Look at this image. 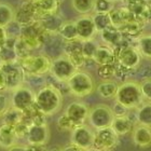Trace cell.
<instances>
[{
	"instance_id": "6da1fadb",
	"label": "cell",
	"mask_w": 151,
	"mask_h": 151,
	"mask_svg": "<svg viewBox=\"0 0 151 151\" xmlns=\"http://www.w3.org/2000/svg\"><path fill=\"white\" fill-rule=\"evenodd\" d=\"M64 96L54 85L45 83L38 88L35 95V105L38 111L45 116H52L62 109Z\"/></svg>"
},
{
	"instance_id": "7a4b0ae2",
	"label": "cell",
	"mask_w": 151,
	"mask_h": 151,
	"mask_svg": "<svg viewBox=\"0 0 151 151\" xmlns=\"http://www.w3.org/2000/svg\"><path fill=\"white\" fill-rule=\"evenodd\" d=\"M114 101L123 105L127 110H135L145 101L139 83L136 81H124L119 84Z\"/></svg>"
},
{
	"instance_id": "3957f363",
	"label": "cell",
	"mask_w": 151,
	"mask_h": 151,
	"mask_svg": "<svg viewBox=\"0 0 151 151\" xmlns=\"http://www.w3.org/2000/svg\"><path fill=\"white\" fill-rule=\"evenodd\" d=\"M66 83L70 94L78 98L86 97L95 90V83L92 76L81 69L77 70Z\"/></svg>"
},
{
	"instance_id": "277c9868",
	"label": "cell",
	"mask_w": 151,
	"mask_h": 151,
	"mask_svg": "<svg viewBox=\"0 0 151 151\" xmlns=\"http://www.w3.org/2000/svg\"><path fill=\"white\" fill-rule=\"evenodd\" d=\"M51 58L45 54H30L19 60V65L23 73L27 75L45 76L50 73Z\"/></svg>"
},
{
	"instance_id": "5b68a950",
	"label": "cell",
	"mask_w": 151,
	"mask_h": 151,
	"mask_svg": "<svg viewBox=\"0 0 151 151\" xmlns=\"http://www.w3.org/2000/svg\"><path fill=\"white\" fill-rule=\"evenodd\" d=\"M113 51L116 53V62L124 69H135L140 65L142 57L135 45L120 44L119 47H114Z\"/></svg>"
},
{
	"instance_id": "8992f818",
	"label": "cell",
	"mask_w": 151,
	"mask_h": 151,
	"mask_svg": "<svg viewBox=\"0 0 151 151\" xmlns=\"http://www.w3.org/2000/svg\"><path fill=\"white\" fill-rule=\"evenodd\" d=\"M36 91L26 84H23L12 91L10 97V106L21 112H26L35 106Z\"/></svg>"
},
{
	"instance_id": "52a82bcc",
	"label": "cell",
	"mask_w": 151,
	"mask_h": 151,
	"mask_svg": "<svg viewBox=\"0 0 151 151\" xmlns=\"http://www.w3.org/2000/svg\"><path fill=\"white\" fill-rule=\"evenodd\" d=\"M114 118L111 107L105 104H97L90 108L88 116V123L94 131L106 127H110Z\"/></svg>"
},
{
	"instance_id": "ba28073f",
	"label": "cell",
	"mask_w": 151,
	"mask_h": 151,
	"mask_svg": "<svg viewBox=\"0 0 151 151\" xmlns=\"http://www.w3.org/2000/svg\"><path fill=\"white\" fill-rule=\"evenodd\" d=\"M77 70L79 69L73 65V62L66 55L62 54L51 60V68L49 73L56 81L66 83Z\"/></svg>"
},
{
	"instance_id": "9c48e42d",
	"label": "cell",
	"mask_w": 151,
	"mask_h": 151,
	"mask_svg": "<svg viewBox=\"0 0 151 151\" xmlns=\"http://www.w3.org/2000/svg\"><path fill=\"white\" fill-rule=\"evenodd\" d=\"M94 138L95 131L88 124L75 126L70 132V144L84 151L93 148Z\"/></svg>"
},
{
	"instance_id": "30bf717a",
	"label": "cell",
	"mask_w": 151,
	"mask_h": 151,
	"mask_svg": "<svg viewBox=\"0 0 151 151\" xmlns=\"http://www.w3.org/2000/svg\"><path fill=\"white\" fill-rule=\"evenodd\" d=\"M0 70L4 76L6 90L12 92L24 84V73L19 63H3Z\"/></svg>"
},
{
	"instance_id": "8fae6325",
	"label": "cell",
	"mask_w": 151,
	"mask_h": 151,
	"mask_svg": "<svg viewBox=\"0 0 151 151\" xmlns=\"http://www.w3.org/2000/svg\"><path fill=\"white\" fill-rule=\"evenodd\" d=\"M119 142V136L113 132L111 127H106L95 131L93 148L101 151H111Z\"/></svg>"
},
{
	"instance_id": "7c38bea8",
	"label": "cell",
	"mask_w": 151,
	"mask_h": 151,
	"mask_svg": "<svg viewBox=\"0 0 151 151\" xmlns=\"http://www.w3.org/2000/svg\"><path fill=\"white\" fill-rule=\"evenodd\" d=\"M88 112H90V107L85 103L80 101L69 103L64 111V113L69 118L75 126L85 124V122L88 121Z\"/></svg>"
},
{
	"instance_id": "4fadbf2b",
	"label": "cell",
	"mask_w": 151,
	"mask_h": 151,
	"mask_svg": "<svg viewBox=\"0 0 151 151\" xmlns=\"http://www.w3.org/2000/svg\"><path fill=\"white\" fill-rule=\"evenodd\" d=\"M25 139L27 145L45 146L50 139V129L47 124H30Z\"/></svg>"
},
{
	"instance_id": "5bb4252c",
	"label": "cell",
	"mask_w": 151,
	"mask_h": 151,
	"mask_svg": "<svg viewBox=\"0 0 151 151\" xmlns=\"http://www.w3.org/2000/svg\"><path fill=\"white\" fill-rule=\"evenodd\" d=\"M77 35L80 41H86L95 39L97 32L94 26V22L92 19V15H82L75 21Z\"/></svg>"
},
{
	"instance_id": "9a60e30c",
	"label": "cell",
	"mask_w": 151,
	"mask_h": 151,
	"mask_svg": "<svg viewBox=\"0 0 151 151\" xmlns=\"http://www.w3.org/2000/svg\"><path fill=\"white\" fill-rule=\"evenodd\" d=\"M135 125L136 121L127 113L124 116H114L110 127L112 129L113 132L120 137V136H125L129 133H132Z\"/></svg>"
},
{
	"instance_id": "2e32d148",
	"label": "cell",
	"mask_w": 151,
	"mask_h": 151,
	"mask_svg": "<svg viewBox=\"0 0 151 151\" xmlns=\"http://www.w3.org/2000/svg\"><path fill=\"white\" fill-rule=\"evenodd\" d=\"M95 65L106 66V65H114L116 63V53L112 47L106 44H98L96 52L93 56Z\"/></svg>"
},
{
	"instance_id": "e0dca14e",
	"label": "cell",
	"mask_w": 151,
	"mask_h": 151,
	"mask_svg": "<svg viewBox=\"0 0 151 151\" xmlns=\"http://www.w3.org/2000/svg\"><path fill=\"white\" fill-rule=\"evenodd\" d=\"M40 24L42 30L49 34H57L60 27L64 23L63 19L57 13H51V14H43L39 16L37 19Z\"/></svg>"
},
{
	"instance_id": "ac0fdd59",
	"label": "cell",
	"mask_w": 151,
	"mask_h": 151,
	"mask_svg": "<svg viewBox=\"0 0 151 151\" xmlns=\"http://www.w3.org/2000/svg\"><path fill=\"white\" fill-rule=\"evenodd\" d=\"M109 16H110L111 25L118 29L121 28L123 25H125L126 23L135 19L133 13L131 12V10L127 6H122V8L113 9L109 13Z\"/></svg>"
},
{
	"instance_id": "d6986e66",
	"label": "cell",
	"mask_w": 151,
	"mask_h": 151,
	"mask_svg": "<svg viewBox=\"0 0 151 151\" xmlns=\"http://www.w3.org/2000/svg\"><path fill=\"white\" fill-rule=\"evenodd\" d=\"M132 138L137 147L147 148L151 146V127L136 124L132 131Z\"/></svg>"
},
{
	"instance_id": "ffe728a7",
	"label": "cell",
	"mask_w": 151,
	"mask_h": 151,
	"mask_svg": "<svg viewBox=\"0 0 151 151\" xmlns=\"http://www.w3.org/2000/svg\"><path fill=\"white\" fill-rule=\"evenodd\" d=\"M19 140V139L16 135L14 126L1 123V125H0V147L9 149L13 146L17 145Z\"/></svg>"
},
{
	"instance_id": "44dd1931",
	"label": "cell",
	"mask_w": 151,
	"mask_h": 151,
	"mask_svg": "<svg viewBox=\"0 0 151 151\" xmlns=\"http://www.w3.org/2000/svg\"><path fill=\"white\" fill-rule=\"evenodd\" d=\"M99 35H101V39L104 42V44L112 47V49L119 47L121 42L123 41V39H124V36H123L122 32L113 26H110L107 29L99 32Z\"/></svg>"
},
{
	"instance_id": "7402d4cb",
	"label": "cell",
	"mask_w": 151,
	"mask_h": 151,
	"mask_svg": "<svg viewBox=\"0 0 151 151\" xmlns=\"http://www.w3.org/2000/svg\"><path fill=\"white\" fill-rule=\"evenodd\" d=\"M134 111H135L136 124L151 127V103L144 101Z\"/></svg>"
},
{
	"instance_id": "603a6c76",
	"label": "cell",
	"mask_w": 151,
	"mask_h": 151,
	"mask_svg": "<svg viewBox=\"0 0 151 151\" xmlns=\"http://www.w3.org/2000/svg\"><path fill=\"white\" fill-rule=\"evenodd\" d=\"M118 86H119V84L113 80H103L97 85L96 92L101 98L110 99V98H114V96H116Z\"/></svg>"
},
{
	"instance_id": "cb8c5ba5",
	"label": "cell",
	"mask_w": 151,
	"mask_h": 151,
	"mask_svg": "<svg viewBox=\"0 0 151 151\" xmlns=\"http://www.w3.org/2000/svg\"><path fill=\"white\" fill-rule=\"evenodd\" d=\"M57 35H58V37H60L64 42L77 40V39H78V35H77L75 21L64 22L63 24H62V26L60 27V29H58Z\"/></svg>"
},
{
	"instance_id": "d4e9b609",
	"label": "cell",
	"mask_w": 151,
	"mask_h": 151,
	"mask_svg": "<svg viewBox=\"0 0 151 151\" xmlns=\"http://www.w3.org/2000/svg\"><path fill=\"white\" fill-rule=\"evenodd\" d=\"M136 47L142 57L151 60V34H142L136 39Z\"/></svg>"
},
{
	"instance_id": "484cf974",
	"label": "cell",
	"mask_w": 151,
	"mask_h": 151,
	"mask_svg": "<svg viewBox=\"0 0 151 151\" xmlns=\"http://www.w3.org/2000/svg\"><path fill=\"white\" fill-rule=\"evenodd\" d=\"M71 6L81 15H88L94 11L95 0H71Z\"/></svg>"
},
{
	"instance_id": "4316f807",
	"label": "cell",
	"mask_w": 151,
	"mask_h": 151,
	"mask_svg": "<svg viewBox=\"0 0 151 151\" xmlns=\"http://www.w3.org/2000/svg\"><path fill=\"white\" fill-rule=\"evenodd\" d=\"M92 19H93L94 26H95V28H96L97 34L101 32L103 30H105V29H107L108 27L112 26L111 25L109 13H94V14L92 15Z\"/></svg>"
},
{
	"instance_id": "83f0119b",
	"label": "cell",
	"mask_w": 151,
	"mask_h": 151,
	"mask_svg": "<svg viewBox=\"0 0 151 151\" xmlns=\"http://www.w3.org/2000/svg\"><path fill=\"white\" fill-rule=\"evenodd\" d=\"M15 12L12 6L6 3H0V28H4L6 25L14 21Z\"/></svg>"
},
{
	"instance_id": "f1b7e54d",
	"label": "cell",
	"mask_w": 151,
	"mask_h": 151,
	"mask_svg": "<svg viewBox=\"0 0 151 151\" xmlns=\"http://www.w3.org/2000/svg\"><path fill=\"white\" fill-rule=\"evenodd\" d=\"M2 123L8 124L11 126H15L16 124H19L23 119V112L16 110L15 108L10 107L6 112L2 114Z\"/></svg>"
},
{
	"instance_id": "f546056e",
	"label": "cell",
	"mask_w": 151,
	"mask_h": 151,
	"mask_svg": "<svg viewBox=\"0 0 151 151\" xmlns=\"http://www.w3.org/2000/svg\"><path fill=\"white\" fill-rule=\"evenodd\" d=\"M97 47H98V43L96 42L95 39L82 41L81 54L82 56L84 57V60H93V56H94L95 52H96Z\"/></svg>"
},
{
	"instance_id": "4dcf8cb0",
	"label": "cell",
	"mask_w": 151,
	"mask_h": 151,
	"mask_svg": "<svg viewBox=\"0 0 151 151\" xmlns=\"http://www.w3.org/2000/svg\"><path fill=\"white\" fill-rule=\"evenodd\" d=\"M114 9V2L110 0H95L94 13H110Z\"/></svg>"
},
{
	"instance_id": "1f68e13d",
	"label": "cell",
	"mask_w": 151,
	"mask_h": 151,
	"mask_svg": "<svg viewBox=\"0 0 151 151\" xmlns=\"http://www.w3.org/2000/svg\"><path fill=\"white\" fill-rule=\"evenodd\" d=\"M56 126L60 132H71L73 129L75 127L73 123L70 121L69 118L65 113L58 116V119L56 121Z\"/></svg>"
},
{
	"instance_id": "d6a6232c",
	"label": "cell",
	"mask_w": 151,
	"mask_h": 151,
	"mask_svg": "<svg viewBox=\"0 0 151 151\" xmlns=\"http://www.w3.org/2000/svg\"><path fill=\"white\" fill-rule=\"evenodd\" d=\"M4 32H6V38H19L21 37V32H22V26L16 22L15 19L12 21L9 25L4 27Z\"/></svg>"
},
{
	"instance_id": "836d02e7",
	"label": "cell",
	"mask_w": 151,
	"mask_h": 151,
	"mask_svg": "<svg viewBox=\"0 0 151 151\" xmlns=\"http://www.w3.org/2000/svg\"><path fill=\"white\" fill-rule=\"evenodd\" d=\"M116 73V65H106V66H98L97 73L103 80H111L114 77Z\"/></svg>"
},
{
	"instance_id": "e575fe53",
	"label": "cell",
	"mask_w": 151,
	"mask_h": 151,
	"mask_svg": "<svg viewBox=\"0 0 151 151\" xmlns=\"http://www.w3.org/2000/svg\"><path fill=\"white\" fill-rule=\"evenodd\" d=\"M139 86H140V91H142L144 101L151 103V78L144 79L139 83Z\"/></svg>"
},
{
	"instance_id": "d590c367",
	"label": "cell",
	"mask_w": 151,
	"mask_h": 151,
	"mask_svg": "<svg viewBox=\"0 0 151 151\" xmlns=\"http://www.w3.org/2000/svg\"><path fill=\"white\" fill-rule=\"evenodd\" d=\"M111 110H112V113L114 116H124L129 113V110H127L123 105H121L120 103L114 101L113 103L112 107H111Z\"/></svg>"
},
{
	"instance_id": "8d00e7d4",
	"label": "cell",
	"mask_w": 151,
	"mask_h": 151,
	"mask_svg": "<svg viewBox=\"0 0 151 151\" xmlns=\"http://www.w3.org/2000/svg\"><path fill=\"white\" fill-rule=\"evenodd\" d=\"M10 107H11L10 106V99L6 97V94L0 92V116H2L3 113L6 112Z\"/></svg>"
},
{
	"instance_id": "74e56055",
	"label": "cell",
	"mask_w": 151,
	"mask_h": 151,
	"mask_svg": "<svg viewBox=\"0 0 151 151\" xmlns=\"http://www.w3.org/2000/svg\"><path fill=\"white\" fill-rule=\"evenodd\" d=\"M26 150L27 151H47L45 146H30L26 145Z\"/></svg>"
},
{
	"instance_id": "f35d334b",
	"label": "cell",
	"mask_w": 151,
	"mask_h": 151,
	"mask_svg": "<svg viewBox=\"0 0 151 151\" xmlns=\"http://www.w3.org/2000/svg\"><path fill=\"white\" fill-rule=\"evenodd\" d=\"M6 151H27L26 150V146H23V145H15L11 147V148L6 149Z\"/></svg>"
},
{
	"instance_id": "ab89813d",
	"label": "cell",
	"mask_w": 151,
	"mask_h": 151,
	"mask_svg": "<svg viewBox=\"0 0 151 151\" xmlns=\"http://www.w3.org/2000/svg\"><path fill=\"white\" fill-rule=\"evenodd\" d=\"M62 151H84V150H82V149H80V148H78L77 146H75V145H68V146H66L65 148H63L62 149Z\"/></svg>"
},
{
	"instance_id": "60d3db41",
	"label": "cell",
	"mask_w": 151,
	"mask_h": 151,
	"mask_svg": "<svg viewBox=\"0 0 151 151\" xmlns=\"http://www.w3.org/2000/svg\"><path fill=\"white\" fill-rule=\"evenodd\" d=\"M47 151H62V149L58 147H52L51 149H47Z\"/></svg>"
},
{
	"instance_id": "b9f144b4",
	"label": "cell",
	"mask_w": 151,
	"mask_h": 151,
	"mask_svg": "<svg viewBox=\"0 0 151 151\" xmlns=\"http://www.w3.org/2000/svg\"><path fill=\"white\" fill-rule=\"evenodd\" d=\"M85 151H101V150H97V149H95V148H91V149H88V150H85Z\"/></svg>"
},
{
	"instance_id": "7bdbcfd3",
	"label": "cell",
	"mask_w": 151,
	"mask_h": 151,
	"mask_svg": "<svg viewBox=\"0 0 151 151\" xmlns=\"http://www.w3.org/2000/svg\"><path fill=\"white\" fill-rule=\"evenodd\" d=\"M110 1H112V2L116 3V2H118V1H121V0H110Z\"/></svg>"
},
{
	"instance_id": "ee69618b",
	"label": "cell",
	"mask_w": 151,
	"mask_h": 151,
	"mask_svg": "<svg viewBox=\"0 0 151 151\" xmlns=\"http://www.w3.org/2000/svg\"><path fill=\"white\" fill-rule=\"evenodd\" d=\"M1 65H2V62H1V60H0V67H1Z\"/></svg>"
}]
</instances>
